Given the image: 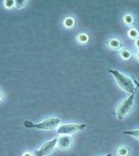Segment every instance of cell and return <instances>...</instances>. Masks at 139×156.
<instances>
[{"instance_id": "cell-18", "label": "cell", "mask_w": 139, "mask_h": 156, "mask_svg": "<svg viewBox=\"0 0 139 156\" xmlns=\"http://www.w3.org/2000/svg\"><path fill=\"white\" fill-rule=\"evenodd\" d=\"M23 156H32V154L31 153H25V154H24Z\"/></svg>"}, {"instance_id": "cell-14", "label": "cell", "mask_w": 139, "mask_h": 156, "mask_svg": "<svg viewBox=\"0 0 139 156\" xmlns=\"http://www.w3.org/2000/svg\"><path fill=\"white\" fill-rule=\"evenodd\" d=\"M124 23L127 24V25H130L132 23H133V17L130 16V15H126L124 17Z\"/></svg>"}, {"instance_id": "cell-13", "label": "cell", "mask_w": 139, "mask_h": 156, "mask_svg": "<svg viewBox=\"0 0 139 156\" xmlns=\"http://www.w3.org/2000/svg\"><path fill=\"white\" fill-rule=\"evenodd\" d=\"M130 56H131V54H130V52L128 51V50H123L121 52V57L123 58V59H129V58H130Z\"/></svg>"}, {"instance_id": "cell-20", "label": "cell", "mask_w": 139, "mask_h": 156, "mask_svg": "<svg viewBox=\"0 0 139 156\" xmlns=\"http://www.w3.org/2000/svg\"><path fill=\"white\" fill-rule=\"evenodd\" d=\"M2 97H3V95H2V93L0 92V101L2 100Z\"/></svg>"}, {"instance_id": "cell-12", "label": "cell", "mask_w": 139, "mask_h": 156, "mask_svg": "<svg viewBox=\"0 0 139 156\" xmlns=\"http://www.w3.org/2000/svg\"><path fill=\"white\" fill-rule=\"evenodd\" d=\"M78 41L80 44H85L88 41V36L85 34H80V35H78Z\"/></svg>"}, {"instance_id": "cell-19", "label": "cell", "mask_w": 139, "mask_h": 156, "mask_svg": "<svg viewBox=\"0 0 139 156\" xmlns=\"http://www.w3.org/2000/svg\"><path fill=\"white\" fill-rule=\"evenodd\" d=\"M136 45H137V47L139 49V38L136 41Z\"/></svg>"}, {"instance_id": "cell-2", "label": "cell", "mask_w": 139, "mask_h": 156, "mask_svg": "<svg viewBox=\"0 0 139 156\" xmlns=\"http://www.w3.org/2000/svg\"><path fill=\"white\" fill-rule=\"evenodd\" d=\"M61 123V120L59 118H48L45 119L43 122L38 123H34L31 121H24V126L26 128H36L39 130H45V131H49V130H53L55 128L59 127Z\"/></svg>"}, {"instance_id": "cell-16", "label": "cell", "mask_w": 139, "mask_h": 156, "mask_svg": "<svg viewBox=\"0 0 139 156\" xmlns=\"http://www.w3.org/2000/svg\"><path fill=\"white\" fill-rule=\"evenodd\" d=\"M5 5L7 8H11L13 5H15V1H12V0H7L5 1Z\"/></svg>"}, {"instance_id": "cell-5", "label": "cell", "mask_w": 139, "mask_h": 156, "mask_svg": "<svg viewBox=\"0 0 139 156\" xmlns=\"http://www.w3.org/2000/svg\"><path fill=\"white\" fill-rule=\"evenodd\" d=\"M57 144V138H54L49 141H46L45 144H43L35 152V156L49 155L55 149Z\"/></svg>"}, {"instance_id": "cell-4", "label": "cell", "mask_w": 139, "mask_h": 156, "mask_svg": "<svg viewBox=\"0 0 139 156\" xmlns=\"http://www.w3.org/2000/svg\"><path fill=\"white\" fill-rule=\"evenodd\" d=\"M86 124H63L57 128V133L61 135H72L86 128Z\"/></svg>"}, {"instance_id": "cell-11", "label": "cell", "mask_w": 139, "mask_h": 156, "mask_svg": "<svg viewBox=\"0 0 139 156\" xmlns=\"http://www.w3.org/2000/svg\"><path fill=\"white\" fill-rule=\"evenodd\" d=\"M129 37H131V38H137L139 37V33L138 31L136 30V29H131V30H130V31H129Z\"/></svg>"}, {"instance_id": "cell-3", "label": "cell", "mask_w": 139, "mask_h": 156, "mask_svg": "<svg viewBox=\"0 0 139 156\" xmlns=\"http://www.w3.org/2000/svg\"><path fill=\"white\" fill-rule=\"evenodd\" d=\"M135 95H136V91H134L132 94L130 95L128 98H126L125 100L123 101L122 102L118 105L117 108V112H116V115H117L118 120H123L132 109Z\"/></svg>"}, {"instance_id": "cell-21", "label": "cell", "mask_w": 139, "mask_h": 156, "mask_svg": "<svg viewBox=\"0 0 139 156\" xmlns=\"http://www.w3.org/2000/svg\"><path fill=\"white\" fill-rule=\"evenodd\" d=\"M104 156H112V154H106Z\"/></svg>"}, {"instance_id": "cell-15", "label": "cell", "mask_w": 139, "mask_h": 156, "mask_svg": "<svg viewBox=\"0 0 139 156\" xmlns=\"http://www.w3.org/2000/svg\"><path fill=\"white\" fill-rule=\"evenodd\" d=\"M27 1H20V0H16L15 1V6L17 8H21V7H24V6L26 5Z\"/></svg>"}, {"instance_id": "cell-22", "label": "cell", "mask_w": 139, "mask_h": 156, "mask_svg": "<svg viewBox=\"0 0 139 156\" xmlns=\"http://www.w3.org/2000/svg\"><path fill=\"white\" fill-rule=\"evenodd\" d=\"M137 59H138V60H139V51H138V52H137Z\"/></svg>"}, {"instance_id": "cell-7", "label": "cell", "mask_w": 139, "mask_h": 156, "mask_svg": "<svg viewBox=\"0 0 139 156\" xmlns=\"http://www.w3.org/2000/svg\"><path fill=\"white\" fill-rule=\"evenodd\" d=\"M107 46L113 50H117L119 49H121L123 46L122 42L119 39L112 38L110 41L107 42Z\"/></svg>"}, {"instance_id": "cell-10", "label": "cell", "mask_w": 139, "mask_h": 156, "mask_svg": "<svg viewBox=\"0 0 139 156\" xmlns=\"http://www.w3.org/2000/svg\"><path fill=\"white\" fill-rule=\"evenodd\" d=\"M64 25L68 27V28H71L74 26V20H73V18L71 17H67L64 19Z\"/></svg>"}, {"instance_id": "cell-6", "label": "cell", "mask_w": 139, "mask_h": 156, "mask_svg": "<svg viewBox=\"0 0 139 156\" xmlns=\"http://www.w3.org/2000/svg\"><path fill=\"white\" fill-rule=\"evenodd\" d=\"M71 144H72V138L71 135H62L57 138V146L58 147L59 149H63V150L68 149L71 146Z\"/></svg>"}, {"instance_id": "cell-17", "label": "cell", "mask_w": 139, "mask_h": 156, "mask_svg": "<svg viewBox=\"0 0 139 156\" xmlns=\"http://www.w3.org/2000/svg\"><path fill=\"white\" fill-rule=\"evenodd\" d=\"M133 82H134V83L137 85V89H139V82H138V81H137V80H133Z\"/></svg>"}, {"instance_id": "cell-9", "label": "cell", "mask_w": 139, "mask_h": 156, "mask_svg": "<svg viewBox=\"0 0 139 156\" xmlns=\"http://www.w3.org/2000/svg\"><path fill=\"white\" fill-rule=\"evenodd\" d=\"M123 134L126 135L132 136L136 139L139 140V129H135V130H128V131H124Z\"/></svg>"}, {"instance_id": "cell-1", "label": "cell", "mask_w": 139, "mask_h": 156, "mask_svg": "<svg viewBox=\"0 0 139 156\" xmlns=\"http://www.w3.org/2000/svg\"><path fill=\"white\" fill-rule=\"evenodd\" d=\"M108 71L111 73V75L114 76L117 83L121 89L125 91L128 94H132L134 91H136V87H135V83L132 81L131 78L128 77L126 76H124L123 74L120 73L118 70L116 69H109Z\"/></svg>"}, {"instance_id": "cell-8", "label": "cell", "mask_w": 139, "mask_h": 156, "mask_svg": "<svg viewBox=\"0 0 139 156\" xmlns=\"http://www.w3.org/2000/svg\"><path fill=\"white\" fill-rule=\"evenodd\" d=\"M130 154V149L126 147H122L117 149V155L118 156H128Z\"/></svg>"}]
</instances>
